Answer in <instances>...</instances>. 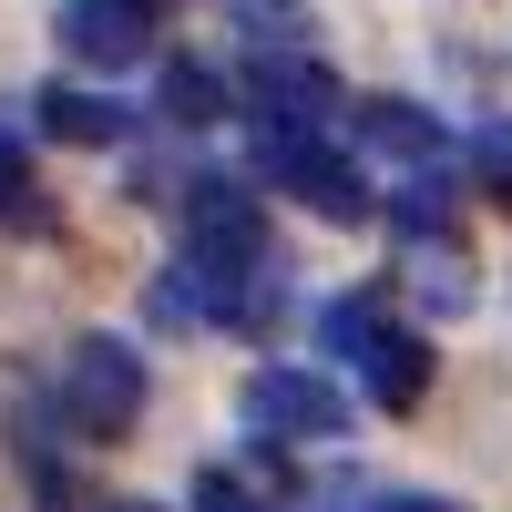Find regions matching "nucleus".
<instances>
[{
    "instance_id": "nucleus-1",
    "label": "nucleus",
    "mask_w": 512,
    "mask_h": 512,
    "mask_svg": "<svg viewBox=\"0 0 512 512\" xmlns=\"http://www.w3.org/2000/svg\"><path fill=\"white\" fill-rule=\"evenodd\" d=\"M62 400H72V420L82 431H134L144 420V359L123 349V338H82L72 349V369H62Z\"/></svg>"
},
{
    "instance_id": "nucleus-2",
    "label": "nucleus",
    "mask_w": 512,
    "mask_h": 512,
    "mask_svg": "<svg viewBox=\"0 0 512 512\" xmlns=\"http://www.w3.org/2000/svg\"><path fill=\"white\" fill-rule=\"evenodd\" d=\"M236 410H246L256 441H338V431H349V410H338V390L318 369H256Z\"/></svg>"
},
{
    "instance_id": "nucleus-3",
    "label": "nucleus",
    "mask_w": 512,
    "mask_h": 512,
    "mask_svg": "<svg viewBox=\"0 0 512 512\" xmlns=\"http://www.w3.org/2000/svg\"><path fill=\"white\" fill-rule=\"evenodd\" d=\"M62 52L82 72H123L154 52V0H72L62 11Z\"/></svg>"
},
{
    "instance_id": "nucleus-4",
    "label": "nucleus",
    "mask_w": 512,
    "mask_h": 512,
    "mask_svg": "<svg viewBox=\"0 0 512 512\" xmlns=\"http://www.w3.org/2000/svg\"><path fill=\"white\" fill-rule=\"evenodd\" d=\"M185 246H205V256H256L267 246V216H256V195L236 185V175H185Z\"/></svg>"
},
{
    "instance_id": "nucleus-5",
    "label": "nucleus",
    "mask_w": 512,
    "mask_h": 512,
    "mask_svg": "<svg viewBox=\"0 0 512 512\" xmlns=\"http://www.w3.org/2000/svg\"><path fill=\"white\" fill-rule=\"evenodd\" d=\"M246 93H256V123H328V103H338L328 72H318V52H267Z\"/></svg>"
},
{
    "instance_id": "nucleus-6",
    "label": "nucleus",
    "mask_w": 512,
    "mask_h": 512,
    "mask_svg": "<svg viewBox=\"0 0 512 512\" xmlns=\"http://www.w3.org/2000/svg\"><path fill=\"white\" fill-rule=\"evenodd\" d=\"M349 123H359V144L390 154V164H441V123L420 113V103H400V93H369Z\"/></svg>"
},
{
    "instance_id": "nucleus-7",
    "label": "nucleus",
    "mask_w": 512,
    "mask_h": 512,
    "mask_svg": "<svg viewBox=\"0 0 512 512\" xmlns=\"http://www.w3.org/2000/svg\"><path fill=\"white\" fill-rule=\"evenodd\" d=\"M359 379H369V400H379V410H410L420 390H431V338H410V328H379V349L359 359Z\"/></svg>"
},
{
    "instance_id": "nucleus-8",
    "label": "nucleus",
    "mask_w": 512,
    "mask_h": 512,
    "mask_svg": "<svg viewBox=\"0 0 512 512\" xmlns=\"http://www.w3.org/2000/svg\"><path fill=\"white\" fill-rule=\"evenodd\" d=\"M236 41H246V52L256 62H267V52H318V21H308V0H236Z\"/></svg>"
},
{
    "instance_id": "nucleus-9",
    "label": "nucleus",
    "mask_w": 512,
    "mask_h": 512,
    "mask_svg": "<svg viewBox=\"0 0 512 512\" xmlns=\"http://www.w3.org/2000/svg\"><path fill=\"white\" fill-rule=\"evenodd\" d=\"M41 134H62V144H123L134 113H123L113 93H41Z\"/></svg>"
},
{
    "instance_id": "nucleus-10",
    "label": "nucleus",
    "mask_w": 512,
    "mask_h": 512,
    "mask_svg": "<svg viewBox=\"0 0 512 512\" xmlns=\"http://www.w3.org/2000/svg\"><path fill=\"white\" fill-rule=\"evenodd\" d=\"M390 216L410 246H451V185H441V164H410L400 195H390Z\"/></svg>"
},
{
    "instance_id": "nucleus-11",
    "label": "nucleus",
    "mask_w": 512,
    "mask_h": 512,
    "mask_svg": "<svg viewBox=\"0 0 512 512\" xmlns=\"http://www.w3.org/2000/svg\"><path fill=\"white\" fill-rule=\"evenodd\" d=\"M164 123H216L226 113V93H216V72H205V62H164Z\"/></svg>"
},
{
    "instance_id": "nucleus-12",
    "label": "nucleus",
    "mask_w": 512,
    "mask_h": 512,
    "mask_svg": "<svg viewBox=\"0 0 512 512\" xmlns=\"http://www.w3.org/2000/svg\"><path fill=\"white\" fill-rule=\"evenodd\" d=\"M379 328H390V318H379V297H338V308L318 318V338H328V349L349 359V369H359V359L379 349Z\"/></svg>"
},
{
    "instance_id": "nucleus-13",
    "label": "nucleus",
    "mask_w": 512,
    "mask_h": 512,
    "mask_svg": "<svg viewBox=\"0 0 512 512\" xmlns=\"http://www.w3.org/2000/svg\"><path fill=\"white\" fill-rule=\"evenodd\" d=\"M472 175L492 185V205H512V113H502V123H482V134H472Z\"/></svg>"
},
{
    "instance_id": "nucleus-14",
    "label": "nucleus",
    "mask_w": 512,
    "mask_h": 512,
    "mask_svg": "<svg viewBox=\"0 0 512 512\" xmlns=\"http://www.w3.org/2000/svg\"><path fill=\"white\" fill-rule=\"evenodd\" d=\"M195 512H256V502H246L226 472H205V482H195Z\"/></svg>"
},
{
    "instance_id": "nucleus-15",
    "label": "nucleus",
    "mask_w": 512,
    "mask_h": 512,
    "mask_svg": "<svg viewBox=\"0 0 512 512\" xmlns=\"http://www.w3.org/2000/svg\"><path fill=\"white\" fill-rule=\"evenodd\" d=\"M21 185H31V175H21V144L0 134V205H21Z\"/></svg>"
},
{
    "instance_id": "nucleus-16",
    "label": "nucleus",
    "mask_w": 512,
    "mask_h": 512,
    "mask_svg": "<svg viewBox=\"0 0 512 512\" xmlns=\"http://www.w3.org/2000/svg\"><path fill=\"white\" fill-rule=\"evenodd\" d=\"M318 512H379V502H369L359 482H328V492H318Z\"/></svg>"
},
{
    "instance_id": "nucleus-17",
    "label": "nucleus",
    "mask_w": 512,
    "mask_h": 512,
    "mask_svg": "<svg viewBox=\"0 0 512 512\" xmlns=\"http://www.w3.org/2000/svg\"><path fill=\"white\" fill-rule=\"evenodd\" d=\"M379 512H461V502H441V492H400V502H379Z\"/></svg>"
},
{
    "instance_id": "nucleus-18",
    "label": "nucleus",
    "mask_w": 512,
    "mask_h": 512,
    "mask_svg": "<svg viewBox=\"0 0 512 512\" xmlns=\"http://www.w3.org/2000/svg\"><path fill=\"white\" fill-rule=\"evenodd\" d=\"M113 512H144V502H113Z\"/></svg>"
}]
</instances>
